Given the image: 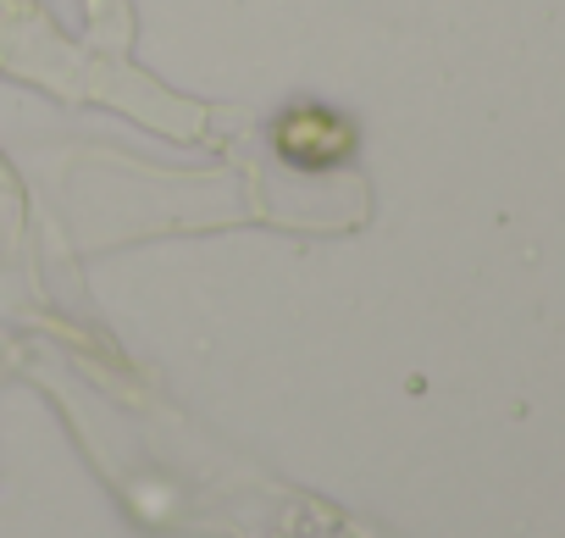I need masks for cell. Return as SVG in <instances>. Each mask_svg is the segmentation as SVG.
Listing matches in <instances>:
<instances>
[{
    "mask_svg": "<svg viewBox=\"0 0 565 538\" xmlns=\"http://www.w3.org/2000/svg\"><path fill=\"white\" fill-rule=\"evenodd\" d=\"M355 145H361L355 123L322 101H295L271 117V150L295 172H333L355 156Z\"/></svg>",
    "mask_w": 565,
    "mask_h": 538,
    "instance_id": "obj_1",
    "label": "cell"
}]
</instances>
